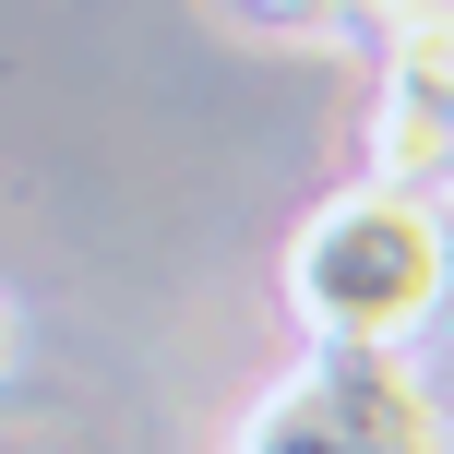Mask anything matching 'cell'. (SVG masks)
<instances>
[{
  "label": "cell",
  "mask_w": 454,
  "mask_h": 454,
  "mask_svg": "<svg viewBox=\"0 0 454 454\" xmlns=\"http://www.w3.org/2000/svg\"><path fill=\"white\" fill-rule=\"evenodd\" d=\"M0 371H12V299H0Z\"/></svg>",
  "instance_id": "8992f818"
},
{
  "label": "cell",
  "mask_w": 454,
  "mask_h": 454,
  "mask_svg": "<svg viewBox=\"0 0 454 454\" xmlns=\"http://www.w3.org/2000/svg\"><path fill=\"white\" fill-rule=\"evenodd\" d=\"M227 454H454V419L407 347H311L239 407Z\"/></svg>",
  "instance_id": "7a4b0ae2"
},
{
  "label": "cell",
  "mask_w": 454,
  "mask_h": 454,
  "mask_svg": "<svg viewBox=\"0 0 454 454\" xmlns=\"http://www.w3.org/2000/svg\"><path fill=\"white\" fill-rule=\"evenodd\" d=\"M239 24H263V36H335L347 24V0H227Z\"/></svg>",
  "instance_id": "5b68a950"
},
{
  "label": "cell",
  "mask_w": 454,
  "mask_h": 454,
  "mask_svg": "<svg viewBox=\"0 0 454 454\" xmlns=\"http://www.w3.org/2000/svg\"><path fill=\"white\" fill-rule=\"evenodd\" d=\"M442 180H454V168H442Z\"/></svg>",
  "instance_id": "52a82bcc"
},
{
  "label": "cell",
  "mask_w": 454,
  "mask_h": 454,
  "mask_svg": "<svg viewBox=\"0 0 454 454\" xmlns=\"http://www.w3.org/2000/svg\"><path fill=\"white\" fill-rule=\"evenodd\" d=\"M347 12H371V36H383V84L454 108V0H347Z\"/></svg>",
  "instance_id": "277c9868"
},
{
  "label": "cell",
  "mask_w": 454,
  "mask_h": 454,
  "mask_svg": "<svg viewBox=\"0 0 454 454\" xmlns=\"http://www.w3.org/2000/svg\"><path fill=\"white\" fill-rule=\"evenodd\" d=\"M359 156H371V180H383V192H442V168H454V108H431V96H407V84H383V96H371Z\"/></svg>",
  "instance_id": "3957f363"
},
{
  "label": "cell",
  "mask_w": 454,
  "mask_h": 454,
  "mask_svg": "<svg viewBox=\"0 0 454 454\" xmlns=\"http://www.w3.org/2000/svg\"><path fill=\"white\" fill-rule=\"evenodd\" d=\"M442 287H454V251H442L431 192L347 180L287 239V311L311 347H407L442 311Z\"/></svg>",
  "instance_id": "6da1fadb"
}]
</instances>
